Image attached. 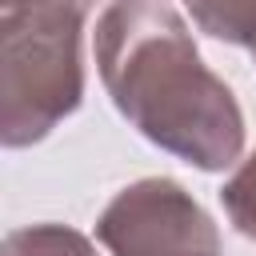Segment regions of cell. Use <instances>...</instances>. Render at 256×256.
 <instances>
[{
    "instance_id": "6da1fadb",
    "label": "cell",
    "mask_w": 256,
    "mask_h": 256,
    "mask_svg": "<svg viewBox=\"0 0 256 256\" xmlns=\"http://www.w3.org/2000/svg\"><path fill=\"white\" fill-rule=\"evenodd\" d=\"M96 68L116 112L156 148L204 172L240 160L244 112L164 0H112L96 20Z\"/></svg>"
},
{
    "instance_id": "7a4b0ae2",
    "label": "cell",
    "mask_w": 256,
    "mask_h": 256,
    "mask_svg": "<svg viewBox=\"0 0 256 256\" xmlns=\"http://www.w3.org/2000/svg\"><path fill=\"white\" fill-rule=\"evenodd\" d=\"M92 4L0 12V144L28 148L80 108V32Z\"/></svg>"
},
{
    "instance_id": "3957f363",
    "label": "cell",
    "mask_w": 256,
    "mask_h": 256,
    "mask_svg": "<svg viewBox=\"0 0 256 256\" xmlns=\"http://www.w3.org/2000/svg\"><path fill=\"white\" fill-rule=\"evenodd\" d=\"M96 240L112 256L220 252L212 216L168 176H148L116 192L96 220Z\"/></svg>"
},
{
    "instance_id": "277c9868",
    "label": "cell",
    "mask_w": 256,
    "mask_h": 256,
    "mask_svg": "<svg viewBox=\"0 0 256 256\" xmlns=\"http://www.w3.org/2000/svg\"><path fill=\"white\" fill-rule=\"evenodd\" d=\"M188 8L200 32L248 48L256 60V0H188Z\"/></svg>"
},
{
    "instance_id": "5b68a950",
    "label": "cell",
    "mask_w": 256,
    "mask_h": 256,
    "mask_svg": "<svg viewBox=\"0 0 256 256\" xmlns=\"http://www.w3.org/2000/svg\"><path fill=\"white\" fill-rule=\"evenodd\" d=\"M0 256H96L92 240L64 224H28L12 228L0 244Z\"/></svg>"
},
{
    "instance_id": "8992f818",
    "label": "cell",
    "mask_w": 256,
    "mask_h": 256,
    "mask_svg": "<svg viewBox=\"0 0 256 256\" xmlns=\"http://www.w3.org/2000/svg\"><path fill=\"white\" fill-rule=\"evenodd\" d=\"M220 204L232 220V228L248 240H256V152L248 160H240V168L224 180L220 188Z\"/></svg>"
},
{
    "instance_id": "52a82bcc",
    "label": "cell",
    "mask_w": 256,
    "mask_h": 256,
    "mask_svg": "<svg viewBox=\"0 0 256 256\" xmlns=\"http://www.w3.org/2000/svg\"><path fill=\"white\" fill-rule=\"evenodd\" d=\"M52 4H92V0H0V12H20V8H52Z\"/></svg>"
},
{
    "instance_id": "ba28073f",
    "label": "cell",
    "mask_w": 256,
    "mask_h": 256,
    "mask_svg": "<svg viewBox=\"0 0 256 256\" xmlns=\"http://www.w3.org/2000/svg\"><path fill=\"white\" fill-rule=\"evenodd\" d=\"M184 256H220V252H184Z\"/></svg>"
}]
</instances>
